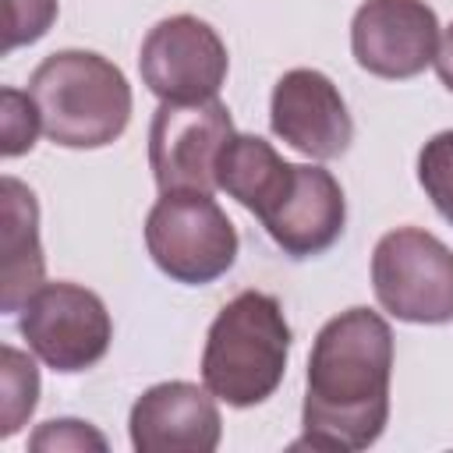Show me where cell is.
I'll return each mask as SVG.
<instances>
[{
	"instance_id": "1",
	"label": "cell",
	"mask_w": 453,
	"mask_h": 453,
	"mask_svg": "<svg viewBox=\"0 0 453 453\" xmlns=\"http://www.w3.org/2000/svg\"><path fill=\"white\" fill-rule=\"evenodd\" d=\"M393 329L372 308L333 315L308 354L304 375V435L294 449H368L389 418Z\"/></svg>"
},
{
	"instance_id": "2",
	"label": "cell",
	"mask_w": 453,
	"mask_h": 453,
	"mask_svg": "<svg viewBox=\"0 0 453 453\" xmlns=\"http://www.w3.org/2000/svg\"><path fill=\"white\" fill-rule=\"evenodd\" d=\"M42 134L64 149H103L131 120V85L124 71L92 50L50 53L28 78Z\"/></svg>"
},
{
	"instance_id": "3",
	"label": "cell",
	"mask_w": 453,
	"mask_h": 453,
	"mask_svg": "<svg viewBox=\"0 0 453 453\" xmlns=\"http://www.w3.org/2000/svg\"><path fill=\"white\" fill-rule=\"evenodd\" d=\"M290 326L273 294L241 290L205 333L202 386L226 407H255L287 375Z\"/></svg>"
},
{
	"instance_id": "4",
	"label": "cell",
	"mask_w": 453,
	"mask_h": 453,
	"mask_svg": "<svg viewBox=\"0 0 453 453\" xmlns=\"http://www.w3.org/2000/svg\"><path fill=\"white\" fill-rule=\"evenodd\" d=\"M145 248L163 276L205 287L237 262V230L209 191H159L145 216Z\"/></svg>"
},
{
	"instance_id": "5",
	"label": "cell",
	"mask_w": 453,
	"mask_h": 453,
	"mask_svg": "<svg viewBox=\"0 0 453 453\" xmlns=\"http://www.w3.org/2000/svg\"><path fill=\"white\" fill-rule=\"evenodd\" d=\"M372 290L382 311L414 326L453 319V251L421 226H396L372 251Z\"/></svg>"
},
{
	"instance_id": "6",
	"label": "cell",
	"mask_w": 453,
	"mask_h": 453,
	"mask_svg": "<svg viewBox=\"0 0 453 453\" xmlns=\"http://www.w3.org/2000/svg\"><path fill=\"white\" fill-rule=\"evenodd\" d=\"M18 333L53 372H85L110 350L113 322L99 294L81 283H42L21 308Z\"/></svg>"
},
{
	"instance_id": "7",
	"label": "cell",
	"mask_w": 453,
	"mask_h": 453,
	"mask_svg": "<svg viewBox=\"0 0 453 453\" xmlns=\"http://www.w3.org/2000/svg\"><path fill=\"white\" fill-rule=\"evenodd\" d=\"M219 99L159 103L149 124V166L159 191H216V166L234 138Z\"/></svg>"
},
{
	"instance_id": "8",
	"label": "cell",
	"mask_w": 453,
	"mask_h": 453,
	"mask_svg": "<svg viewBox=\"0 0 453 453\" xmlns=\"http://www.w3.org/2000/svg\"><path fill=\"white\" fill-rule=\"evenodd\" d=\"M226 67L230 57L219 32L195 14L156 21L138 50L142 81L163 103L216 99L226 81Z\"/></svg>"
},
{
	"instance_id": "9",
	"label": "cell",
	"mask_w": 453,
	"mask_h": 453,
	"mask_svg": "<svg viewBox=\"0 0 453 453\" xmlns=\"http://www.w3.org/2000/svg\"><path fill=\"white\" fill-rule=\"evenodd\" d=\"M439 18L425 0H365L350 21L361 71L389 81L418 78L439 53Z\"/></svg>"
},
{
	"instance_id": "10",
	"label": "cell",
	"mask_w": 453,
	"mask_h": 453,
	"mask_svg": "<svg viewBox=\"0 0 453 453\" xmlns=\"http://www.w3.org/2000/svg\"><path fill=\"white\" fill-rule=\"evenodd\" d=\"M269 127L308 159H336L354 142V120L340 88L315 67H294L273 85Z\"/></svg>"
},
{
	"instance_id": "11",
	"label": "cell",
	"mask_w": 453,
	"mask_h": 453,
	"mask_svg": "<svg viewBox=\"0 0 453 453\" xmlns=\"http://www.w3.org/2000/svg\"><path fill=\"white\" fill-rule=\"evenodd\" d=\"M131 446L138 453H212L223 435L216 396L195 382L149 386L127 418Z\"/></svg>"
},
{
	"instance_id": "12",
	"label": "cell",
	"mask_w": 453,
	"mask_h": 453,
	"mask_svg": "<svg viewBox=\"0 0 453 453\" xmlns=\"http://www.w3.org/2000/svg\"><path fill=\"white\" fill-rule=\"evenodd\" d=\"M258 223L290 258L322 255L340 241L347 223L343 188L329 170L294 163L283 195Z\"/></svg>"
},
{
	"instance_id": "13",
	"label": "cell",
	"mask_w": 453,
	"mask_h": 453,
	"mask_svg": "<svg viewBox=\"0 0 453 453\" xmlns=\"http://www.w3.org/2000/svg\"><path fill=\"white\" fill-rule=\"evenodd\" d=\"M0 223H4L0 226V255H4L0 308L7 315H14L42 287L46 258H42V244H39V202H35L32 188L11 173L0 180Z\"/></svg>"
},
{
	"instance_id": "14",
	"label": "cell",
	"mask_w": 453,
	"mask_h": 453,
	"mask_svg": "<svg viewBox=\"0 0 453 453\" xmlns=\"http://www.w3.org/2000/svg\"><path fill=\"white\" fill-rule=\"evenodd\" d=\"M294 173V163H287L265 138L258 134H234L219 156L216 166V188L237 198L248 212L258 219L276 205L287 180Z\"/></svg>"
},
{
	"instance_id": "15",
	"label": "cell",
	"mask_w": 453,
	"mask_h": 453,
	"mask_svg": "<svg viewBox=\"0 0 453 453\" xmlns=\"http://www.w3.org/2000/svg\"><path fill=\"white\" fill-rule=\"evenodd\" d=\"M39 403V368L18 347L0 350V435L11 439Z\"/></svg>"
},
{
	"instance_id": "16",
	"label": "cell",
	"mask_w": 453,
	"mask_h": 453,
	"mask_svg": "<svg viewBox=\"0 0 453 453\" xmlns=\"http://www.w3.org/2000/svg\"><path fill=\"white\" fill-rule=\"evenodd\" d=\"M418 184L432 198L435 212L453 223V131L432 134L418 152Z\"/></svg>"
},
{
	"instance_id": "17",
	"label": "cell",
	"mask_w": 453,
	"mask_h": 453,
	"mask_svg": "<svg viewBox=\"0 0 453 453\" xmlns=\"http://www.w3.org/2000/svg\"><path fill=\"white\" fill-rule=\"evenodd\" d=\"M39 131H42V124H39V110H35L32 96L7 85L0 92V152H4V159L28 152L35 145Z\"/></svg>"
},
{
	"instance_id": "18",
	"label": "cell",
	"mask_w": 453,
	"mask_h": 453,
	"mask_svg": "<svg viewBox=\"0 0 453 453\" xmlns=\"http://www.w3.org/2000/svg\"><path fill=\"white\" fill-rule=\"evenodd\" d=\"M60 0H4V53L39 42L57 21Z\"/></svg>"
},
{
	"instance_id": "19",
	"label": "cell",
	"mask_w": 453,
	"mask_h": 453,
	"mask_svg": "<svg viewBox=\"0 0 453 453\" xmlns=\"http://www.w3.org/2000/svg\"><path fill=\"white\" fill-rule=\"evenodd\" d=\"M28 449L35 453H81V449H106V439L103 432H96L88 421H78V418H53V421H42L32 439H28Z\"/></svg>"
},
{
	"instance_id": "20",
	"label": "cell",
	"mask_w": 453,
	"mask_h": 453,
	"mask_svg": "<svg viewBox=\"0 0 453 453\" xmlns=\"http://www.w3.org/2000/svg\"><path fill=\"white\" fill-rule=\"evenodd\" d=\"M435 74H439V81L453 92V25L442 32V39H439V53H435Z\"/></svg>"
}]
</instances>
